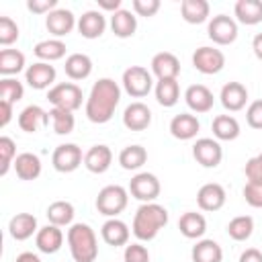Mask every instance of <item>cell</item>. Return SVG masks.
<instances>
[{
	"instance_id": "6da1fadb",
	"label": "cell",
	"mask_w": 262,
	"mask_h": 262,
	"mask_svg": "<svg viewBox=\"0 0 262 262\" xmlns=\"http://www.w3.org/2000/svg\"><path fill=\"white\" fill-rule=\"evenodd\" d=\"M121 88L113 78H100L92 84V90L86 98V117L88 121L102 125L108 123L119 106Z\"/></svg>"
},
{
	"instance_id": "7a4b0ae2",
	"label": "cell",
	"mask_w": 262,
	"mask_h": 262,
	"mask_svg": "<svg viewBox=\"0 0 262 262\" xmlns=\"http://www.w3.org/2000/svg\"><path fill=\"white\" fill-rule=\"evenodd\" d=\"M168 223V211L166 207L154 203H141L135 211L131 231L139 242H151Z\"/></svg>"
},
{
	"instance_id": "3957f363",
	"label": "cell",
	"mask_w": 262,
	"mask_h": 262,
	"mask_svg": "<svg viewBox=\"0 0 262 262\" xmlns=\"http://www.w3.org/2000/svg\"><path fill=\"white\" fill-rule=\"evenodd\" d=\"M68 246L74 262H94L98 258V239L88 223H72L68 229Z\"/></svg>"
},
{
	"instance_id": "277c9868",
	"label": "cell",
	"mask_w": 262,
	"mask_h": 262,
	"mask_svg": "<svg viewBox=\"0 0 262 262\" xmlns=\"http://www.w3.org/2000/svg\"><path fill=\"white\" fill-rule=\"evenodd\" d=\"M127 203H129V190L125 186H121V184H108V186L100 188L98 196H96L98 213L106 215L108 219L117 217L119 213H123Z\"/></svg>"
},
{
	"instance_id": "5b68a950",
	"label": "cell",
	"mask_w": 262,
	"mask_h": 262,
	"mask_svg": "<svg viewBox=\"0 0 262 262\" xmlns=\"http://www.w3.org/2000/svg\"><path fill=\"white\" fill-rule=\"evenodd\" d=\"M123 88L133 98H143L154 88V74L143 66H129L123 72Z\"/></svg>"
},
{
	"instance_id": "8992f818",
	"label": "cell",
	"mask_w": 262,
	"mask_h": 262,
	"mask_svg": "<svg viewBox=\"0 0 262 262\" xmlns=\"http://www.w3.org/2000/svg\"><path fill=\"white\" fill-rule=\"evenodd\" d=\"M82 88L74 82H61L49 88L47 100L53 104V108H66V111H78L82 106Z\"/></svg>"
},
{
	"instance_id": "52a82bcc",
	"label": "cell",
	"mask_w": 262,
	"mask_h": 262,
	"mask_svg": "<svg viewBox=\"0 0 262 262\" xmlns=\"http://www.w3.org/2000/svg\"><path fill=\"white\" fill-rule=\"evenodd\" d=\"M160 190H162V184H160L158 176L151 172H139L129 182L131 196L141 203H154L160 196Z\"/></svg>"
},
{
	"instance_id": "ba28073f",
	"label": "cell",
	"mask_w": 262,
	"mask_h": 262,
	"mask_svg": "<svg viewBox=\"0 0 262 262\" xmlns=\"http://www.w3.org/2000/svg\"><path fill=\"white\" fill-rule=\"evenodd\" d=\"M192 66L194 70H199L201 74L205 76H213V74H219L225 66V55L221 49L217 47H209V45H203L199 47L194 53H192Z\"/></svg>"
},
{
	"instance_id": "9c48e42d",
	"label": "cell",
	"mask_w": 262,
	"mask_h": 262,
	"mask_svg": "<svg viewBox=\"0 0 262 262\" xmlns=\"http://www.w3.org/2000/svg\"><path fill=\"white\" fill-rule=\"evenodd\" d=\"M207 35L217 45H229V43H233L237 39V23H235L233 16L217 14V16H213L209 20Z\"/></svg>"
},
{
	"instance_id": "30bf717a",
	"label": "cell",
	"mask_w": 262,
	"mask_h": 262,
	"mask_svg": "<svg viewBox=\"0 0 262 262\" xmlns=\"http://www.w3.org/2000/svg\"><path fill=\"white\" fill-rule=\"evenodd\" d=\"M192 158L203 168H217L223 160V147L213 137H201L192 145Z\"/></svg>"
},
{
	"instance_id": "8fae6325",
	"label": "cell",
	"mask_w": 262,
	"mask_h": 262,
	"mask_svg": "<svg viewBox=\"0 0 262 262\" xmlns=\"http://www.w3.org/2000/svg\"><path fill=\"white\" fill-rule=\"evenodd\" d=\"M51 164L57 172H74L80 168V164H84V156H82V149L76 145V143H61L53 149V156H51Z\"/></svg>"
},
{
	"instance_id": "7c38bea8",
	"label": "cell",
	"mask_w": 262,
	"mask_h": 262,
	"mask_svg": "<svg viewBox=\"0 0 262 262\" xmlns=\"http://www.w3.org/2000/svg\"><path fill=\"white\" fill-rule=\"evenodd\" d=\"M151 74L158 80H178L180 74V61L170 51H160L151 57Z\"/></svg>"
},
{
	"instance_id": "4fadbf2b",
	"label": "cell",
	"mask_w": 262,
	"mask_h": 262,
	"mask_svg": "<svg viewBox=\"0 0 262 262\" xmlns=\"http://www.w3.org/2000/svg\"><path fill=\"white\" fill-rule=\"evenodd\" d=\"M227 192L219 182H207L196 192V205L203 211H219L225 205Z\"/></svg>"
},
{
	"instance_id": "5bb4252c",
	"label": "cell",
	"mask_w": 262,
	"mask_h": 262,
	"mask_svg": "<svg viewBox=\"0 0 262 262\" xmlns=\"http://www.w3.org/2000/svg\"><path fill=\"white\" fill-rule=\"evenodd\" d=\"M45 27H47V31L55 39H59V37L72 33V29L78 27V20H76V16H74L72 10H68V8H55L53 12L47 14Z\"/></svg>"
},
{
	"instance_id": "9a60e30c",
	"label": "cell",
	"mask_w": 262,
	"mask_h": 262,
	"mask_svg": "<svg viewBox=\"0 0 262 262\" xmlns=\"http://www.w3.org/2000/svg\"><path fill=\"white\" fill-rule=\"evenodd\" d=\"M149 123H151V111L141 100L131 102L123 113V125L129 131H143L149 127Z\"/></svg>"
},
{
	"instance_id": "2e32d148",
	"label": "cell",
	"mask_w": 262,
	"mask_h": 262,
	"mask_svg": "<svg viewBox=\"0 0 262 262\" xmlns=\"http://www.w3.org/2000/svg\"><path fill=\"white\" fill-rule=\"evenodd\" d=\"M25 80L31 88L35 90H45L55 82V68L47 61H37L33 66L27 68L25 72Z\"/></svg>"
},
{
	"instance_id": "e0dca14e",
	"label": "cell",
	"mask_w": 262,
	"mask_h": 262,
	"mask_svg": "<svg viewBox=\"0 0 262 262\" xmlns=\"http://www.w3.org/2000/svg\"><path fill=\"white\" fill-rule=\"evenodd\" d=\"M219 98H221V104L225 111L229 113H237L246 106L248 102V88L242 84V82H227L221 92H219Z\"/></svg>"
},
{
	"instance_id": "ac0fdd59",
	"label": "cell",
	"mask_w": 262,
	"mask_h": 262,
	"mask_svg": "<svg viewBox=\"0 0 262 262\" xmlns=\"http://www.w3.org/2000/svg\"><path fill=\"white\" fill-rule=\"evenodd\" d=\"M100 235L104 239V244L113 246V248H119V246H127L129 244V235H131V229L125 221L117 219V217H111L102 223L100 227Z\"/></svg>"
},
{
	"instance_id": "d6986e66",
	"label": "cell",
	"mask_w": 262,
	"mask_h": 262,
	"mask_svg": "<svg viewBox=\"0 0 262 262\" xmlns=\"http://www.w3.org/2000/svg\"><path fill=\"white\" fill-rule=\"evenodd\" d=\"M113 164V151L108 145L104 143H98V145H92L86 154H84V166L88 172L92 174H102L111 168Z\"/></svg>"
},
{
	"instance_id": "ffe728a7",
	"label": "cell",
	"mask_w": 262,
	"mask_h": 262,
	"mask_svg": "<svg viewBox=\"0 0 262 262\" xmlns=\"http://www.w3.org/2000/svg\"><path fill=\"white\" fill-rule=\"evenodd\" d=\"M184 100H186L190 111H194V113H209L213 108L215 96H213V92L205 84H192V86L186 88Z\"/></svg>"
},
{
	"instance_id": "44dd1931",
	"label": "cell",
	"mask_w": 262,
	"mask_h": 262,
	"mask_svg": "<svg viewBox=\"0 0 262 262\" xmlns=\"http://www.w3.org/2000/svg\"><path fill=\"white\" fill-rule=\"evenodd\" d=\"M39 227H37V217L31 213H16L10 221H8V233L12 239L16 242H25L33 235H37Z\"/></svg>"
},
{
	"instance_id": "7402d4cb",
	"label": "cell",
	"mask_w": 262,
	"mask_h": 262,
	"mask_svg": "<svg viewBox=\"0 0 262 262\" xmlns=\"http://www.w3.org/2000/svg\"><path fill=\"white\" fill-rule=\"evenodd\" d=\"M199 129H201V123L190 113H180V115L172 117V121H170V133H172V137H176L180 141L194 139Z\"/></svg>"
},
{
	"instance_id": "603a6c76",
	"label": "cell",
	"mask_w": 262,
	"mask_h": 262,
	"mask_svg": "<svg viewBox=\"0 0 262 262\" xmlns=\"http://www.w3.org/2000/svg\"><path fill=\"white\" fill-rule=\"evenodd\" d=\"M106 29V18L100 10H86L78 18V33L84 39H98Z\"/></svg>"
},
{
	"instance_id": "cb8c5ba5",
	"label": "cell",
	"mask_w": 262,
	"mask_h": 262,
	"mask_svg": "<svg viewBox=\"0 0 262 262\" xmlns=\"http://www.w3.org/2000/svg\"><path fill=\"white\" fill-rule=\"evenodd\" d=\"M47 123H49V113L45 108H41L39 104H29L18 115V127L27 133H37Z\"/></svg>"
},
{
	"instance_id": "d4e9b609",
	"label": "cell",
	"mask_w": 262,
	"mask_h": 262,
	"mask_svg": "<svg viewBox=\"0 0 262 262\" xmlns=\"http://www.w3.org/2000/svg\"><path fill=\"white\" fill-rule=\"evenodd\" d=\"M178 229L188 239H201L207 231V219L196 211H186L178 219Z\"/></svg>"
},
{
	"instance_id": "484cf974",
	"label": "cell",
	"mask_w": 262,
	"mask_h": 262,
	"mask_svg": "<svg viewBox=\"0 0 262 262\" xmlns=\"http://www.w3.org/2000/svg\"><path fill=\"white\" fill-rule=\"evenodd\" d=\"M35 244H37L39 252H43V254H55L61 248V244H63V231H61V227L51 225V223L45 225V227H41L37 231V235H35Z\"/></svg>"
},
{
	"instance_id": "4316f807",
	"label": "cell",
	"mask_w": 262,
	"mask_h": 262,
	"mask_svg": "<svg viewBox=\"0 0 262 262\" xmlns=\"http://www.w3.org/2000/svg\"><path fill=\"white\" fill-rule=\"evenodd\" d=\"M12 168L20 180H35L41 176V160L37 154H31V151L18 154Z\"/></svg>"
},
{
	"instance_id": "83f0119b",
	"label": "cell",
	"mask_w": 262,
	"mask_h": 262,
	"mask_svg": "<svg viewBox=\"0 0 262 262\" xmlns=\"http://www.w3.org/2000/svg\"><path fill=\"white\" fill-rule=\"evenodd\" d=\"M111 29L119 39H127L133 37L137 31V16L131 10H117L115 14H111Z\"/></svg>"
},
{
	"instance_id": "f1b7e54d",
	"label": "cell",
	"mask_w": 262,
	"mask_h": 262,
	"mask_svg": "<svg viewBox=\"0 0 262 262\" xmlns=\"http://www.w3.org/2000/svg\"><path fill=\"white\" fill-rule=\"evenodd\" d=\"M63 70L70 80H86L92 74V59L86 53H70Z\"/></svg>"
},
{
	"instance_id": "f546056e",
	"label": "cell",
	"mask_w": 262,
	"mask_h": 262,
	"mask_svg": "<svg viewBox=\"0 0 262 262\" xmlns=\"http://www.w3.org/2000/svg\"><path fill=\"white\" fill-rule=\"evenodd\" d=\"M233 14L242 25H258L262 23V0H237Z\"/></svg>"
},
{
	"instance_id": "4dcf8cb0",
	"label": "cell",
	"mask_w": 262,
	"mask_h": 262,
	"mask_svg": "<svg viewBox=\"0 0 262 262\" xmlns=\"http://www.w3.org/2000/svg\"><path fill=\"white\" fill-rule=\"evenodd\" d=\"M211 129L217 141H233L239 135V123L233 115H217Z\"/></svg>"
},
{
	"instance_id": "1f68e13d",
	"label": "cell",
	"mask_w": 262,
	"mask_h": 262,
	"mask_svg": "<svg viewBox=\"0 0 262 262\" xmlns=\"http://www.w3.org/2000/svg\"><path fill=\"white\" fill-rule=\"evenodd\" d=\"M211 6L207 0H182L180 2V14L188 25H201L209 18Z\"/></svg>"
},
{
	"instance_id": "d6a6232c",
	"label": "cell",
	"mask_w": 262,
	"mask_h": 262,
	"mask_svg": "<svg viewBox=\"0 0 262 262\" xmlns=\"http://www.w3.org/2000/svg\"><path fill=\"white\" fill-rule=\"evenodd\" d=\"M192 262H221L223 250L215 239H199L190 252Z\"/></svg>"
},
{
	"instance_id": "836d02e7",
	"label": "cell",
	"mask_w": 262,
	"mask_h": 262,
	"mask_svg": "<svg viewBox=\"0 0 262 262\" xmlns=\"http://www.w3.org/2000/svg\"><path fill=\"white\" fill-rule=\"evenodd\" d=\"M33 53L41 59V61H55V59H61L66 55V43L61 39H43L39 41L35 47H33Z\"/></svg>"
},
{
	"instance_id": "e575fe53",
	"label": "cell",
	"mask_w": 262,
	"mask_h": 262,
	"mask_svg": "<svg viewBox=\"0 0 262 262\" xmlns=\"http://www.w3.org/2000/svg\"><path fill=\"white\" fill-rule=\"evenodd\" d=\"M25 70V53L18 49H2L0 51V74L4 78H12Z\"/></svg>"
},
{
	"instance_id": "d590c367",
	"label": "cell",
	"mask_w": 262,
	"mask_h": 262,
	"mask_svg": "<svg viewBox=\"0 0 262 262\" xmlns=\"http://www.w3.org/2000/svg\"><path fill=\"white\" fill-rule=\"evenodd\" d=\"M74 205L70 201H53L49 207H47V219L51 225H57V227H66V225H72L74 221Z\"/></svg>"
},
{
	"instance_id": "8d00e7d4",
	"label": "cell",
	"mask_w": 262,
	"mask_h": 262,
	"mask_svg": "<svg viewBox=\"0 0 262 262\" xmlns=\"http://www.w3.org/2000/svg\"><path fill=\"white\" fill-rule=\"evenodd\" d=\"M147 162V149L143 145H127L119 154V164L125 170H139Z\"/></svg>"
},
{
	"instance_id": "74e56055",
	"label": "cell",
	"mask_w": 262,
	"mask_h": 262,
	"mask_svg": "<svg viewBox=\"0 0 262 262\" xmlns=\"http://www.w3.org/2000/svg\"><path fill=\"white\" fill-rule=\"evenodd\" d=\"M180 98V86H178V80H158L156 82V100L170 108L178 102Z\"/></svg>"
},
{
	"instance_id": "f35d334b",
	"label": "cell",
	"mask_w": 262,
	"mask_h": 262,
	"mask_svg": "<svg viewBox=\"0 0 262 262\" xmlns=\"http://www.w3.org/2000/svg\"><path fill=\"white\" fill-rule=\"evenodd\" d=\"M49 121H51V127L57 135H68L74 131L76 127V117L72 111H66V108H51L49 111Z\"/></svg>"
},
{
	"instance_id": "ab89813d",
	"label": "cell",
	"mask_w": 262,
	"mask_h": 262,
	"mask_svg": "<svg viewBox=\"0 0 262 262\" xmlns=\"http://www.w3.org/2000/svg\"><path fill=\"white\" fill-rule=\"evenodd\" d=\"M254 231V219L250 215H237L227 223V235L235 242H246Z\"/></svg>"
},
{
	"instance_id": "60d3db41",
	"label": "cell",
	"mask_w": 262,
	"mask_h": 262,
	"mask_svg": "<svg viewBox=\"0 0 262 262\" xmlns=\"http://www.w3.org/2000/svg\"><path fill=\"white\" fill-rule=\"evenodd\" d=\"M25 96V86L16 78H2L0 80V100L6 102H18Z\"/></svg>"
},
{
	"instance_id": "b9f144b4",
	"label": "cell",
	"mask_w": 262,
	"mask_h": 262,
	"mask_svg": "<svg viewBox=\"0 0 262 262\" xmlns=\"http://www.w3.org/2000/svg\"><path fill=\"white\" fill-rule=\"evenodd\" d=\"M14 160H16V143L8 135H2L0 137V176L8 174Z\"/></svg>"
},
{
	"instance_id": "7bdbcfd3",
	"label": "cell",
	"mask_w": 262,
	"mask_h": 262,
	"mask_svg": "<svg viewBox=\"0 0 262 262\" xmlns=\"http://www.w3.org/2000/svg\"><path fill=\"white\" fill-rule=\"evenodd\" d=\"M18 39V25L10 16H0V45L8 47Z\"/></svg>"
},
{
	"instance_id": "ee69618b",
	"label": "cell",
	"mask_w": 262,
	"mask_h": 262,
	"mask_svg": "<svg viewBox=\"0 0 262 262\" xmlns=\"http://www.w3.org/2000/svg\"><path fill=\"white\" fill-rule=\"evenodd\" d=\"M244 199L250 207L262 209V180H248L244 186Z\"/></svg>"
},
{
	"instance_id": "f6af8a7d",
	"label": "cell",
	"mask_w": 262,
	"mask_h": 262,
	"mask_svg": "<svg viewBox=\"0 0 262 262\" xmlns=\"http://www.w3.org/2000/svg\"><path fill=\"white\" fill-rule=\"evenodd\" d=\"M125 262H149V252L143 244H127L123 252Z\"/></svg>"
},
{
	"instance_id": "bcb514c9",
	"label": "cell",
	"mask_w": 262,
	"mask_h": 262,
	"mask_svg": "<svg viewBox=\"0 0 262 262\" xmlns=\"http://www.w3.org/2000/svg\"><path fill=\"white\" fill-rule=\"evenodd\" d=\"M246 121L252 129H262V98L254 100L246 108Z\"/></svg>"
},
{
	"instance_id": "7dc6e473",
	"label": "cell",
	"mask_w": 262,
	"mask_h": 262,
	"mask_svg": "<svg viewBox=\"0 0 262 262\" xmlns=\"http://www.w3.org/2000/svg\"><path fill=\"white\" fill-rule=\"evenodd\" d=\"M160 0H133V10L139 16H154L160 10Z\"/></svg>"
},
{
	"instance_id": "c3c4849f",
	"label": "cell",
	"mask_w": 262,
	"mask_h": 262,
	"mask_svg": "<svg viewBox=\"0 0 262 262\" xmlns=\"http://www.w3.org/2000/svg\"><path fill=\"white\" fill-rule=\"evenodd\" d=\"M244 172H246L248 180H262V151L246 162Z\"/></svg>"
},
{
	"instance_id": "681fc988",
	"label": "cell",
	"mask_w": 262,
	"mask_h": 262,
	"mask_svg": "<svg viewBox=\"0 0 262 262\" xmlns=\"http://www.w3.org/2000/svg\"><path fill=\"white\" fill-rule=\"evenodd\" d=\"M27 8L35 14H49L57 8V0H29Z\"/></svg>"
},
{
	"instance_id": "f907efd6",
	"label": "cell",
	"mask_w": 262,
	"mask_h": 262,
	"mask_svg": "<svg viewBox=\"0 0 262 262\" xmlns=\"http://www.w3.org/2000/svg\"><path fill=\"white\" fill-rule=\"evenodd\" d=\"M12 119V102L0 100V127H6Z\"/></svg>"
},
{
	"instance_id": "816d5d0a",
	"label": "cell",
	"mask_w": 262,
	"mask_h": 262,
	"mask_svg": "<svg viewBox=\"0 0 262 262\" xmlns=\"http://www.w3.org/2000/svg\"><path fill=\"white\" fill-rule=\"evenodd\" d=\"M239 262H262V252L258 248H248L239 254Z\"/></svg>"
},
{
	"instance_id": "f5cc1de1",
	"label": "cell",
	"mask_w": 262,
	"mask_h": 262,
	"mask_svg": "<svg viewBox=\"0 0 262 262\" xmlns=\"http://www.w3.org/2000/svg\"><path fill=\"white\" fill-rule=\"evenodd\" d=\"M98 6L102 10H111L115 14L117 10H121V0H98Z\"/></svg>"
},
{
	"instance_id": "db71d44e",
	"label": "cell",
	"mask_w": 262,
	"mask_h": 262,
	"mask_svg": "<svg viewBox=\"0 0 262 262\" xmlns=\"http://www.w3.org/2000/svg\"><path fill=\"white\" fill-rule=\"evenodd\" d=\"M252 49H254V55L262 61V33L254 35V39H252Z\"/></svg>"
},
{
	"instance_id": "11a10c76",
	"label": "cell",
	"mask_w": 262,
	"mask_h": 262,
	"mask_svg": "<svg viewBox=\"0 0 262 262\" xmlns=\"http://www.w3.org/2000/svg\"><path fill=\"white\" fill-rule=\"evenodd\" d=\"M14 262H41V258L37 254H33V252H23V254L16 256Z\"/></svg>"
}]
</instances>
